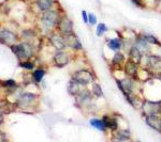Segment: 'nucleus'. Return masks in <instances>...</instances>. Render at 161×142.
I'll return each instance as SVG.
<instances>
[{
  "instance_id": "4",
  "label": "nucleus",
  "mask_w": 161,
  "mask_h": 142,
  "mask_svg": "<svg viewBox=\"0 0 161 142\" xmlns=\"http://www.w3.org/2000/svg\"><path fill=\"white\" fill-rule=\"evenodd\" d=\"M142 110L145 115L161 114V100L154 102V100L145 99L142 105Z\"/></svg>"
},
{
  "instance_id": "33",
  "label": "nucleus",
  "mask_w": 161,
  "mask_h": 142,
  "mask_svg": "<svg viewBox=\"0 0 161 142\" xmlns=\"http://www.w3.org/2000/svg\"><path fill=\"white\" fill-rule=\"evenodd\" d=\"M82 16H83V20H84V23L88 24V14L86 13V11H82Z\"/></svg>"
},
{
  "instance_id": "27",
  "label": "nucleus",
  "mask_w": 161,
  "mask_h": 142,
  "mask_svg": "<svg viewBox=\"0 0 161 142\" xmlns=\"http://www.w3.org/2000/svg\"><path fill=\"white\" fill-rule=\"evenodd\" d=\"M44 75H45V71L44 69H36L35 72H33L32 74V78L35 79L36 82H40L41 80L43 79Z\"/></svg>"
},
{
  "instance_id": "26",
  "label": "nucleus",
  "mask_w": 161,
  "mask_h": 142,
  "mask_svg": "<svg viewBox=\"0 0 161 142\" xmlns=\"http://www.w3.org/2000/svg\"><path fill=\"white\" fill-rule=\"evenodd\" d=\"M143 37H144L145 40L148 42L150 45H161V43L158 41V38L155 37V35H153V34H148V33H145V34H142Z\"/></svg>"
},
{
  "instance_id": "34",
  "label": "nucleus",
  "mask_w": 161,
  "mask_h": 142,
  "mask_svg": "<svg viewBox=\"0 0 161 142\" xmlns=\"http://www.w3.org/2000/svg\"><path fill=\"white\" fill-rule=\"evenodd\" d=\"M0 142H7V137L2 131H0Z\"/></svg>"
},
{
  "instance_id": "23",
  "label": "nucleus",
  "mask_w": 161,
  "mask_h": 142,
  "mask_svg": "<svg viewBox=\"0 0 161 142\" xmlns=\"http://www.w3.org/2000/svg\"><path fill=\"white\" fill-rule=\"evenodd\" d=\"M125 56L123 53H120V51H116L115 55H114L113 59H112V66H116V68H118L120 69V65L125 62Z\"/></svg>"
},
{
  "instance_id": "19",
  "label": "nucleus",
  "mask_w": 161,
  "mask_h": 142,
  "mask_svg": "<svg viewBox=\"0 0 161 142\" xmlns=\"http://www.w3.org/2000/svg\"><path fill=\"white\" fill-rule=\"evenodd\" d=\"M16 107H17L16 104H12V103H10L9 100H7V99H3L0 103V111L2 113H7V114L14 112Z\"/></svg>"
},
{
  "instance_id": "2",
  "label": "nucleus",
  "mask_w": 161,
  "mask_h": 142,
  "mask_svg": "<svg viewBox=\"0 0 161 142\" xmlns=\"http://www.w3.org/2000/svg\"><path fill=\"white\" fill-rule=\"evenodd\" d=\"M11 50L19 60H28L33 55V47L29 42L16 43L11 46Z\"/></svg>"
},
{
  "instance_id": "5",
  "label": "nucleus",
  "mask_w": 161,
  "mask_h": 142,
  "mask_svg": "<svg viewBox=\"0 0 161 142\" xmlns=\"http://www.w3.org/2000/svg\"><path fill=\"white\" fill-rule=\"evenodd\" d=\"M116 82H117V86L119 89H120V91L123 92L125 97L134 93L133 78H131V77H126V78H123V79H117Z\"/></svg>"
},
{
  "instance_id": "28",
  "label": "nucleus",
  "mask_w": 161,
  "mask_h": 142,
  "mask_svg": "<svg viewBox=\"0 0 161 142\" xmlns=\"http://www.w3.org/2000/svg\"><path fill=\"white\" fill-rule=\"evenodd\" d=\"M108 29L104 23H100V24H98L97 26V35L98 37H101V35H103L105 32H108Z\"/></svg>"
},
{
  "instance_id": "29",
  "label": "nucleus",
  "mask_w": 161,
  "mask_h": 142,
  "mask_svg": "<svg viewBox=\"0 0 161 142\" xmlns=\"http://www.w3.org/2000/svg\"><path fill=\"white\" fill-rule=\"evenodd\" d=\"M1 84H2V87L8 88V89H14V88H16V82L14 80H12V79H9V80H6L3 82L1 81Z\"/></svg>"
},
{
  "instance_id": "16",
  "label": "nucleus",
  "mask_w": 161,
  "mask_h": 142,
  "mask_svg": "<svg viewBox=\"0 0 161 142\" xmlns=\"http://www.w3.org/2000/svg\"><path fill=\"white\" fill-rule=\"evenodd\" d=\"M50 42L57 50H62L66 47V42H64V34H58V33H52L50 37Z\"/></svg>"
},
{
  "instance_id": "3",
  "label": "nucleus",
  "mask_w": 161,
  "mask_h": 142,
  "mask_svg": "<svg viewBox=\"0 0 161 142\" xmlns=\"http://www.w3.org/2000/svg\"><path fill=\"white\" fill-rule=\"evenodd\" d=\"M72 79L75 81H77L82 86H88V84H92L95 80V76L92 72H89L88 69H80V71L74 72L72 75Z\"/></svg>"
},
{
  "instance_id": "6",
  "label": "nucleus",
  "mask_w": 161,
  "mask_h": 142,
  "mask_svg": "<svg viewBox=\"0 0 161 142\" xmlns=\"http://www.w3.org/2000/svg\"><path fill=\"white\" fill-rule=\"evenodd\" d=\"M146 68L154 73H161V57L156 55H148L146 56Z\"/></svg>"
},
{
  "instance_id": "7",
  "label": "nucleus",
  "mask_w": 161,
  "mask_h": 142,
  "mask_svg": "<svg viewBox=\"0 0 161 142\" xmlns=\"http://www.w3.org/2000/svg\"><path fill=\"white\" fill-rule=\"evenodd\" d=\"M57 28H58L59 32L61 34H69V33L73 32V23H72V20L68 16L64 15V16L60 17V20H59L58 25H57Z\"/></svg>"
},
{
  "instance_id": "35",
  "label": "nucleus",
  "mask_w": 161,
  "mask_h": 142,
  "mask_svg": "<svg viewBox=\"0 0 161 142\" xmlns=\"http://www.w3.org/2000/svg\"><path fill=\"white\" fill-rule=\"evenodd\" d=\"M2 122H3V118H2V112L0 111V125L2 124Z\"/></svg>"
},
{
  "instance_id": "11",
  "label": "nucleus",
  "mask_w": 161,
  "mask_h": 142,
  "mask_svg": "<svg viewBox=\"0 0 161 142\" xmlns=\"http://www.w3.org/2000/svg\"><path fill=\"white\" fill-rule=\"evenodd\" d=\"M16 40H17L16 34H14L10 30L7 29L0 30V42L2 44H6V45H9L11 47L12 45L16 44Z\"/></svg>"
},
{
  "instance_id": "9",
  "label": "nucleus",
  "mask_w": 161,
  "mask_h": 142,
  "mask_svg": "<svg viewBox=\"0 0 161 142\" xmlns=\"http://www.w3.org/2000/svg\"><path fill=\"white\" fill-rule=\"evenodd\" d=\"M76 103L80 107H89L92 103V92H89L88 90L84 89L79 95H76Z\"/></svg>"
},
{
  "instance_id": "36",
  "label": "nucleus",
  "mask_w": 161,
  "mask_h": 142,
  "mask_svg": "<svg viewBox=\"0 0 161 142\" xmlns=\"http://www.w3.org/2000/svg\"><path fill=\"white\" fill-rule=\"evenodd\" d=\"M159 79H160V80H161V74H160V77H159Z\"/></svg>"
},
{
  "instance_id": "22",
  "label": "nucleus",
  "mask_w": 161,
  "mask_h": 142,
  "mask_svg": "<svg viewBox=\"0 0 161 142\" xmlns=\"http://www.w3.org/2000/svg\"><path fill=\"white\" fill-rule=\"evenodd\" d=\"M54 0H36V3L39 9L42 12L44 11H48V10H52V8L54 6Z\"/></svg>"
},
{
  "instance_id": "12",
  "label": "nucleus",
  "mask_w": 161,
  "mask_h": 142,
  "mask_svg": "<svg viewBox=\"0 0 161 142\" xmlns=\"http://www.w3.org/2000/svg\"><path fill=\"white\" fill-rule=\"evenodd\" d=\"M64 42H66V45L71 47L72 49L74 50H80L82 49V43H80V38L76 37L74 32H71L69 34L64 35Z\"/></svg>"
},
{
  "instance_id": "20",
  "label": "nucleus",
  "mask_w": 161,
  "mask_h": 142,
  "mask_svg": "<svg viewBox=\"0 0 161 142\" xmlns=\"http://www.w3.org/2000/svg\"><path fill=\"white\" fill-rule=\"evenodd\" d=\"M102 120L106 126V129H111L113 131L118 129V121L116 120V119L108 117V115H104V117L102 118Z\"/></svg>"
},
{
  "instance_id": "31",
  "label": "nucleus",
  "mask_w": 161,
  "mask_h": 142,
  "mask_svg": "<svg viewBox=\"0 0 161 142\" xmlns=\"http://www.w3.org/2000/svg\"><path fill=\"white\" fill-rule=\"evenodd\" d=\"M88 24H90L92 26L97 24V16H96L95 14H92V13L88 14Z\"/></svg>"
},
{
  "instance_id": "17",
  "label": "nucleus",
  "mask_w": 161,
  "mask_h": 142,
  "mask_svg": "<svg viewBox=\"0 0 161 142\" xmlns=\"http://www.w3.org/2000/svg\"><path fill=\"white\" fill-rule=\"evenodd\" d=\"M84 87L85 86H82L80 84H79L77 81L73 80V79H71V80L69 81V84H68V92L70 93L71 95H74V96H76V95H79L80 92L84 90Z\"/></svg>"
},
{
  "instance_id": "25",
  "label": "nucleus",
  "mask_w": 161,
  "mask_h": 142,
  "mask_svg": "<svg viewBox=\"0 0 161 142\" xmlns=\"http://www.w3.org/2000/svg\"><path fill=\"white\" fill-rule=\"evenodd\" d=\"M92 94L96 97H102L103 96V91L101 89V87L97 82H92Z\"/></svg>"
},
{
  "instance_id": "14",
  "label": "nucleus",
  "mask_w": 161,
  "mask_h": 142,
  "mask_svg": "<svg viewBox=\"0 0 161 142\" xmlns=\"http://www.w3.org/2000/svg\"><path fill=\"white\" fill-rule=\"evenodd\" d=\"M145 122H146V124L150 128L161 133V115L159 114L145 115Z\"/></svg>"
},
{
  "instance_id": "8",
  "label": "nucleus",
  "mask_w": 161,
  "mask_h": 142,
  "mask_svg": "<svg viewBox=\"0 0 161 142\" xmlns=\"http://www.w3.org/2000/svg\"><path fill=\"white\" fill-rule=\"evenodd\" d=\"M37 100V95L35 93H23L17 99V107L27 108L33 104Z\"/></svg>"
},
{
  "instance_id": "15",
  "label": "nucleus",
  "mask_w": 161,
  "mask_h": 142,
  "mask_svg": "<svg viewBox=\"0 0 161 142\" xmlns=\"http://www.w3.org/2000/svg\"><path fill=\"white\" fill-rule=\"evenodd\" d=\"M139 69V64H136V62H133L130 59L125 62V73H126V75H128L129 77H131V78L136 79Z\"/></svg>"
},
{
  "instance_id": "32",
  "label": "nucleus",
  "mask_w": 161,
  "mask_h": 142,
  "mask_svg": "<svg viewBox=\"0 0 161 142\" xmlns=\"http://www.w3.org/2000/svg\"><path fill=\"white\" fill-rule=\"evenodd\" d=\"M131 2L133 4H136V7L141 8V9H143V8H145V2L144 0H131Z\"/></svg>"
},
{
  "instance_id": "24",
  "label": "nucleus",
  "mask_w": 161,
  "mask_h": 142,
  "mask_svg": "<svg viewBox=\"0 0 161 142\" xmlns=\"http://www.w3.org/2000/svg\"><path fill=\"white\" fill-rule=\"evenodd\" d=\"M90 125L93 126L95 128H97L98 130H101V131H105L106 130V126L103 120H99V119H92L90 120Z\"/></svg>"
},
{
  "instance_id": "18",
  "label": "nucleus",
  "mask_w": 161,
  "mask_h": 142,
  "mask_svg": "<svg viewBox=\"0 0 161 142\" xmlns=\"http://www.w3.org/2000/svg\"><path fill=\"white\" fill-rule=\"evenodd\" d=\"M142 58H143V55L141 51L137 49L134 45H132L130 47V49H129V59L133 62H136V64H140L142 62Z\"/></svg>"
},
{
  "instance_id": "1",
  "label": "nucleus",
  "mask_w": 161,
  "mask_h": 142,
  "mask_svg": "<svg viewBox=\"0 0 161 142\" xmlns=\"http://www.w3.org/2000/svg\"><path fill=\"white\" fill-rule=\"evenodd\" d=\"M61 15L59 14L58 11L55 10H48V11H44L40 16L41 26L45 31H50L53 28L57 27L59 20H60Z\"/></svg>"
},
{
  "instance_id": "21",
  "label": "nucleus",
  "mask_w": 161,
  "mask_h": 142,
  "mask_svg": "<svg viewBox=\"0 0 161 142\" xmlns=\"http://www.w3.org/2000/svg\"><path fill=\"white\" fill-rule=\"evenodd\" d=\"M124 42L120 38H111V40L108 41V48L114 51H119L120 48L123 47Z\"/></svg>"
},
{
  "instance_id": "30",
  "label": "nucleus",
  "mask_w": 161,
  "mask_h": 142,
  "mask_svg": "<svg viewBox=\"0 0 161 142\" xmlns=\"http://www.w3.org/2000/svg\"><path fill=\"white\" fill-rule=\"evenodd\" d=\"M19 66L22 68L28 69V71H31V69H33V68H35L32 62H29V61H22L19 63Z\"/></svg>"
},
{
  "instance_id": "10",
  "label": "nucleus",
  "mask_w": 161,
  "mask_h": 142,
  "mask_svg": "<svg viewBox=\"0 0 161 142\" xmlns=\"http://www.w3.org/2000/svg\"><path fill=\"white\" fill-rule=\"evenodd\" d=\"M133 45L142 53V55L148 56L150 55V44L144 38L143 35H137L134 40Z\"/></svg>"
},
{
  "instance_id": "13",
  "label": "nucleus",
  "mask_w": 161,
  "mask_h": 142,
  "mask_svg": "<svg viewBox=\"0 0 161 142\" xmlns=\"http://www.w3.org/2000/svg\"><path fill=\"white\" fill-rule=\"evenodd\" d=\"M53 61H54V64H55L56 68H64V66L68 65L70 59H69V56L67 55L66 53H64V51H57L55 55H54Z\"/></svg>"
}]
</instances>
